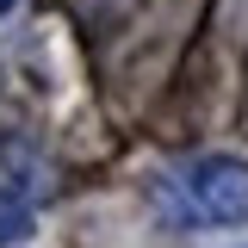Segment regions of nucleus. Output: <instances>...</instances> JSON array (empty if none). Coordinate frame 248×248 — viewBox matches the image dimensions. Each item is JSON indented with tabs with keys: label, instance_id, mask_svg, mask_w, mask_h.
<instances>
[{
	"label": "nucleus",
	"instance_id": "nucleus-2",
	"mask_svg": "<svg viewBox=\"0 0 248 248\" xmlns=\"http://www.w3.org/2000/svg\"><path fill=\"white\" fill-rule=\"evenodd\" d=\"M25 236H31V205L13 186H0V248H19Z\"/></svg>",
	"mask_w": 248,
	"mask_h": 248
},
{
	"label": "nucleus",
	"instance_id": "nucleus-3",
	"mask_svg": "<svg viewBox=\"0 0 248 248\" xmlns=\"http://www.w3.org/2000/svg\"><path fill=\"white\" fill-rule=\"evenodd\" d=\"M6 6H13V0H0V13H6Z\"/></svg>",
	"mask_w": 248,
	"mask_h": 248
},
{
	"label": "nucleus",
	"instance_id": "nucleus-1",
	"mask_svg": "<svg viewBox=\"0 0 248 248\" xmlns=\"http://www.w3.org/2000/svg\"><path fill=\"white\" fill-rule=\"evenodd\" d=\"M186 199L205 223H248V161L242 155H205L186 168Z\"/></svg>",
	"mask_w": 248,
	"mask_h": 248
}]
</instances>
